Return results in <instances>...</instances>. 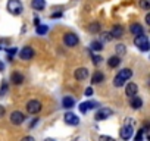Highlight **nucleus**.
I'll use <instances>...</instances> for the list:
<instances>
[{"label":"nucleus","mask_w":150,"mask_h":141,"mask_svg":"<svg viewBox=\"0 0 150 141\" xmlns=\"http://www.w3.org/2000/svg\"><path fill=\"white\" fill-rule=\"evenodd\" d=\"M37 121H38V119H34V121H33V122L30 123V128H33V126H34V125L37 123Z\"/></svg>","instance_id":"nucleus-40"},{"label":"nucleus","mask_w":150,"mask_h":141,"mask_svg":"<svg viewBox=\"0 0 150 141\" xmlns=\"http://www.w3.org/2000/svg\"><path fill=\"white\" fill-rule=\"evenodd\" d=\"M97 106H99L97 102H87V107H88V109H96Z\"/></svg>","instance_id":"nucleus-29"},{"label":"nucleus","mask_w":150,"mask_h":141,"mask_svg":"<svg viewBox=\"0 0 150 141\" xmlns=\"http://www.w3.org/2000/svg\"><path fill=\"white\" fill-rule=\"evenodd\" d=\"M74 77H75V80H78V81H84V80L88 77V70H87V68H78V69H75Z\"/></svg>","instance_id":"nucleus-11"},{"label":"nucleus","mask_w":150,"mask_h":141,"mask_svg":"<svg viewBox=\"0 0 150 141\" xmlns=\"http://www.w3.org/2000/svg\"><path fill=\"white\" fill-rule=\"evenodd\" d=\"M24 121H25V115H24L22 112L15 110V112L11 113V122H12L13 125H21Z\"/></svg>","instance_id":"nucleus-8"},{"label":"nucleus","mask_w":150,"mask_h":141,"mask_svg":"<svg viewBox=\"0 0 150 141\" xmlns=\"http://www.w3.org/2000/svg\"><path fill=\"white\" fill-rule=\"evenodd\" d=\"M47 31H49V27L47 25H37V30H35V32L38 34V35H44V34H47Z\"/></svg>","instance_id":"nucleus-22"},{"label":"nucleus","mask_w":150,"mask_h":141,"mask_svg":"<svg viewBox=\"0 0 150 141\" xmlns=\"http://www.w3.org/2000/svg\"><path fill=\"white\" fill-rule=\"evenodd\" d=\"M137 93H138V87H137V84H134V82H128L127 87H125V94H127V97L132 99Z\"/></svg>","instance_id":"nucleus-12"},{"label":"nucleus","mask_w":150,"mask_h":141,"mask_svg":"<svg viewBox=\"0 0 150 141\" xmlns=\"http://www.w3.org/2000/svg\"><path fill=\"white\" fill-rule=\"evenodd\" d=\"M134 44H135V47H137V49H140L141 51H149V49H150L149 37H147V35H144V34L137 35V37L134 38Z\"/></svg>","instance_id":"nucleus-2"},{"label":"nucleus","mask_w":150,"mask_h":141,"mask_svg":"<svg viewBox=\"0 0 150 141\" xmlns=\"http://www.w3.org/2000/svg\"><path fill=\"white\" fill-rule=\"evenodd\" d=\"M8 11L12 15H21L22 11H24V6L19 0H9L8 2Z\"/></svg>","instance_id":"nucleus-3"},{"label":"nucleus","mask_w":150,"mask_h":141,"mask_svg":"<svg viewBox=\"0 0 150 141\" xmlns=\"http://www.w3.org/2000/svg\"><path fill=\"white\" fill-rule=\"evenodd\" d=\"M3 69H5V65H3L2 60H0V72H3Z\"/></svg>","instance_id":"nucleus-39"},{"label":"nucleus","mask_w":150,"mask_h":141,"mask_svg":"<svg viewBox=\"0 0 150 141\" xmlns=\"http://www.w3.org/2000/svg\"><path fill=\"white\" fill-rule=\"evenodd\" d=\"M146 24H147V25H150V13H147V15H146Z\"/></svg>","instance_id":"nucleus-37"},{"label":"nucleus","mask_w":150,"mask_h":141,"mask_svg":"<svg viewBox=\"0 0 150 141\" xmlns=\"http://www.w3.org/2000/svg\"><path fill=\"white\" fill-rule=\"evenodd\" d=\"M3 116H5V107L0 106V118H3Z\"/></svg>","instance_id":"nucleus-36"},{"label":"nucleus","mask_w":150,"mask_h":141,"mask_svg":"<svg viewBox=\"0 0 150 141\" xmlns=\"http://www.w3.org/2000/svg\"><path fill=\"white\" fill-rule=\"evenodd\" d=\"M110 35H112V38H121V37L124 35V27H121V25H113V28H112V31H110Z\"/></svg>","instance_id":"nucleus-14"},{"label":"nucleus","mask_w":150,"mask_h":141,"mask_svg":"<svg viewBox=\"0 0 150 141\" xmlns=\"http://www.w3.org/2000/svg\"><path fill=\"white\" fill-rule=\"evenodd\" d=\"M129 31H131V34L132 35H141V34H144V30H143V27L138 24V22H135V24H131V27H129Z\"/></svg>","instance_id":"nucleus-13"},{"label":"nucleus","mask_w":150,"mask_h":141,"mask_svg":"<svg viewBox=\"0 0 150 141\" xmlns=\"http://www.w3.org/2000/svg\"><path fill=\"white\" fill-rule=\"evenodd\" d=\"M62 104H63V107H65V109H71V107H74L75 100H74L72 97H65V99L62 100Z\"/></svg>","instance_id":"nucleus-20"},{"label":"nucleus","mask_w":150,"mask_h":141,"mask_svg":"<svg viewBox=\"0 0 150 141\" xmlns=\"http://www.w3.org/2000/svg\"><path fill=\"white\" fill-rule=\"evenodd\" d=\"M60 16H62V13H60V12H59V13H53V15H52V18H53V19H54V18H60Z\"/></svg>","instance_id":"nucleus-38"},{"label":"nucleus","mask_w":150,"mask_h":141,"mask_svg":"<svg viewBox=\"0 0 150 141\" xmlns=\"http://www.w3.org/2000/svg\"><path fill=\"white\" fill-rule=\"evenodd\" d=\"M119 63H121L119 56H110V57L108 59V65H109V68H116V66H119Z\"/></svg>","instance_id":"nucleus-19"},{"label":"nucleus","mask_w":150,"mask_h":141,"mask_svg":"<svg viewBox=\"0 0 150 141\" xmlns=\"http://www.w3.org/2000/svg\"><path fill=\"white\" fill-rule=\"evenodd\" d=\"M140 8L144 11H149L150 9V0H140Z\"/></svg>","instance_id":"nucleus-23"},{"label":"nucleus","mask_w":150,"mask_h":141,"mask_svg":"<svg viewBox=\"0 0 150 141\" xmlns=\"http://www.w3.org/2000/svg\"><path fill=\"white\" fill-rule=\"evenodd\" d=\"M112 113H113L112 109H109V107H102V109L97 110V113L94 115V118H96V121H105V119L110 118Z\"/></svg>","instance_id":"nucleus-7"},{"label":"nucleus","mask_w":150,"mask_h":141,"mask_svg":"<svg viewBox=\"0 0 150 141\" xmlns=\"http://www.w3.org/2000/svg\"><path fill=\"white\" fill-rule=\"evenodd\" d=\"M33 56H34V50H33L31 47H28V46L22 47L21 51H19V57H21L22 60H31Z\"/></svg>","instance_id":"nucleus-9"},{"label":"nucleus","mask_w":150,"mask_h":141,"mask_svg":"<svg viewBox=\"0 0 150 141\" xmlns=\"http://www.w3.org/2000/svg\"><path fill=\"white\" fill-rule=\"evenodd\" d=\"M143 135H144V132H143V129H140L138 134L135 135V141H141L143 140Z\"/></svg>","instance_id":"nucleus-32"},{"label":"nucleus","mask_w":150,"mask_h":141,"mask_svg":"<svg viewBox=\"0 0 150 141\" xmlns=\"http://www.w3.org/2000/svg\"><path fill=\"white\" fill-rule=\"evenodd\" d=\"M102 40H105V41H110V40H112L110 32H103V34H102Z\"/></svg>","instance_id":"nucleus-27"},{"label":"nucleus","mask_w":150,"mask_h":141,"mask_svg":"<svg viewBox=\"0 0 150 141\" xmlns=\"http://www.w3.org/2000/svg\"><path fill=\"white\" fill-rule=\"evenodd\" d=\"M44 141H54L53 138H47V140H44Z\"/></svg>","instance_id":"nucleus-42"},{"label":"nucleus","mask_w":150,"mask_h":141,"mask_svg":"<svg viewBox=\"0 0 150 141\" xmlns=\"http://www.w3.org/2000/svg\"><path fill=\"white\" fill-rule=\"evenodd\" d=\"M132 132H134V129H132V125H131V122H125V125L121 128V131H119V135H121V138L124 140V141H128L131 137H132Z\"/></svg>","instance_id":"nucleus-4"},{"label":"nucleus","mask_w":150,"mask_h":141,"mask_svg":"<svg viewBox=\"0 0 150 141\" xmlns=\"http://www.w3.org/2000/svg\"><path fill=\"white\" fill-rule=\"evenodd\" d=\"M132 77V70L129 68H125V69H121L118 75L113 78V85L115 87H122L129 78Z\"/></svg>","instance_id":"nucleus-1"},{"label":"nucleus","mask_w":150,"mask_h":141,"mask_svg":"<svg viewBox=\"0 0 150 141\" xmlns=\"http://www.w3.org/2000/svg\"><path fill=\"white\" fill-rule=\"evenodd\" d=\"M6 91H8V82H6V81H3V84H2V88H0V97H2V96H5V94H6Z\"/></svg>","instance_id":"nucleus-25"},{"label":"nucleus","mask_w":150,"mask_h":141,"mask_svg":"<svg viewBox=\"0 0 150 141\" xmlns=\"http://www.w3.org/2000/svg\"><path fill=\"white\" fill-rule=\"evenodd\" d=\"M78 107H80V112H81V113H86V112L88 110V107H87V102H84V103H81V104H80Z\"/></svg>","instance_id":"nucleus-26"},{"label":"nucleus","mask_w":150,"mask_h":141,"mask_svg":"<svg viewBox=\"0 0 150 141\" xmlns=\"http://www.w3.org/2000/svg\"><path fill=\"white\" fill-rule=\"evenodd\" d=\"M99 141H115V138H112V137H109V135H100Z\"/></svg>","instance_id":"nucleus-28"},{"label":"nucleus","mask_w":150,"mask_h":141,"mask_svg":"<svg viewBox=\"0 0 150 141\" xmlns=\"http://www.w3.org/2000/svg\"><path fill=\"white\" fill-rule=\"evenodd\" d=\"M41 110V103L38 100H30L27 103V112L31 113V115H35Z\"/></svg>","instance_id":"nucleus-6"},{"label":"nucleus","mask_w":150,"mask_h":141,"mask_svg":"<svg viewBox=\"0 0 150 141\" xmlns=\"http://www.w3.org/2000/svg\"><path fill=\"white\" fill-rule=\"evenodd\" d=\"M116 50H118L119 54H124L125 53V46L124 44H119V46H116Z\"/></svg>","instance_id":"nucleus-30"},{"label":"nucleus","mask_w":150,"mask_h":141,"mask_svg":"<svg viewBox=\"0 0 150 141\" xmlns=\"http://www.w3.org/2000/svg\"><path fill=\"white\" fill-rule=\"evenodd\" d=\"M31 8L35 11H43L46 8V0H31Z\"/></svg>","instance_id":"nucleus-15"},{"label":"nucleus","mask_w":150,"mask_h":141,"mask_svg":"<svg viewBox=\"0 0 150 141\" xmlns=\"http://www.w3.org/2000/svg\"><path fill=\"white\" fill-rule=\"evenodd\" d=\"M65 122H66L68 125L75 126V125H78V123H80V118L75 115V113H72V112H68V113L65 115Z\"/></svg>","instance_id":"nucleus-10"},{"label":"nucleus","mask_w":150,"mask_h":141,"mask_svg":"<svg viewBox=\"0 0 150 141\" xmlns=\"http://www.w3.org/2000/svg\"><path fill=\"white\" fill-rule=\"evenodd\" d=\"M11 81H12L15 85H19V84L24 82V75H22L21 72H13L12 77H11Z\"/></svg>","instance_id":"nucleus-16"},{"label":"nucleus","mask_w":150,"mask_h":141,"mask_svg":"<svg viewBox=\"0 0 150 141\" xmlns=\"http://www.w3.org/2000/svg\"><path fill=\"white\" fill-rule=\"evenodd\" d=\"M21 141H35V140H34L33 137H30V135H28V137H24Z\"/></svg>","instance_id":"nucleus-35"},{"label":"nucleus","mask_w":150,"mask_h":141,"mask_svg":"<svg viewBox=\"0 0 150 141\" xmlns=\"http://www.w3.org/2000/svg\"><path fill=\"white\" fill-rule=\"evenodd\" d=\"M88 30H90L91 32H99V31H100V24H99V22H93Z\"/></svg>","instance_id":"nucleus-24"},{"label":"nucleus","mask_w":150,"mask_h":141,"mask_svg":"<svg viewBox=\"0 0 150 141\" xmlns=\"http://www.w3.org/2000/svg\"><path fill=\"white\" fill-rule=\"evenodd\" d=\"M90 49H91V51H100V50H103V43L102 41H93L90 44Z\"/></svg>","instance_id":"nucleus-21"},{"label":"nucleus","mask_w":150,"mask_h":141,"mask_svg":"<svg viewBox=\"0 0 150 141\" xmlns=\"http://www.w3.org/2000/svg\"><path fill=\"white\" fill-rule=\"evenodd\" d=\"M93 93H94V91H93V87H88V88L86 90V94H84V96L90 97V96H93Z\"/></svg>","instance_id":"nucleus-33"},{"label":"nucleus","mask_w":150,"mask_h":141,"mask_svg":"<svg viewBox=\"0 0 150 141\" xmlns=\"http://www.w3.org/2000/svg\"><path fill=\"white\" fill-rule=\"evenodd\" d=\"M6 51H8V56H13V54L16 53V49H15V47H12V49H8Z\"/></svg>","instance_id":"nucleus-34"},{"label":"nucleus","mask_w":150,"mask_h":141,"mask_svg":"<svg viewBox=\"0 0 150 141\" xmlns=\"http://www.w3.org/2000/svg\"><path fill=\"white\" fill-rule=\"evenodd\" d=\"M34 22H35V27H37V25H40V19H38V18H35V19H34Z\"/></svg>","instance_id":"nucleus-41"},{"label":"nucleus","mask_w":150,"mask_h":141,"mask_svg":"<svg viewBox=\"0 0 150 141\" xmlns=\"http://www.w3.org/2000/svg\"><path fill=\"white\" fill-rule=\"evenodd\" d=\"M129 106L137 110V109H140V107L143 106V100H141L138 96H134V97L131 99V102H129Z\"/></svg>","instance_id":"nucleus-17"},{"label":"nucleus","mask_w":150,"mask_h":141,"mask_svg":"<svg viewBox=\"0 0 150 141\" xmlns=\"http://www.w3.org/2000/svg\"><path fill=\"white\" fill-rule=\"evenodd\" d=\"M105 81V75L100 72V70H97V72H94V75L91 77V84H100Z\"/></svg>","instance_id":"nucleus-18"},{"label":"nucleus","mask_w":150,"mask_h":141,"mask_svg":"<svg viewBox=\"0 0 150 141\" xmlns=\"http://www.w3.org/2000/svg\"><path fill=\"white\" fill-rule=\"evenodd\" d=\"M100 62H102V57H100L99 54H94V56H93V63H94V65H99Z\"/></svg>","instance_id":"nucleus-31"},{"label":"nucleus","mask_w":150,"mask_h":141,"mask_svg":"<svg viewBox=\"0 0 150 141\" xmlns=\"http://www.w3.org/2000/svg\"><path fill=\"white\" fill-rule=\"evenodd\" d=\"M63 43L68 47H74V46H77L80 43V38H78V35H75L74 32H66L63 35Z\"/></svg>","instance_id":"nucleus-5"}]
</instances>
